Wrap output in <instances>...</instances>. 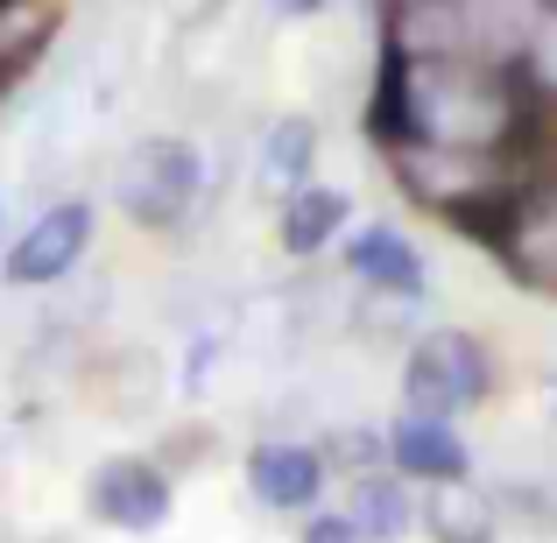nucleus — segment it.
<instances>
[{
	"instance_id": "f257e3e1",
	"label": "nucleus",
	"mask_w": 557,
	"mask_h": 543,
	"mask_svg": "<svg viewBox=\"0 0 557 543\" xmlns=\"http://www.w3.org/2000/svg\"><path fill=\"white\" fill-rule=\"evenodd\" d=\"M550 113L522 92L508 64H473V57H403L381 42V64L368 85V141L374 156L395 141H437V149H530L544 141Z\"/></svg>"
},
{
	"instance_id": "f03ea898",
	"label": "nucleus",
	"mask_w": 557,
	"mask_h": 543,
	"mask_svg": "<svg viewBox=\"0 0 557 543\" xmlns=\"http://www.w3.org/2000/svg\"><path fill=\"white\" fill-rule=\"evenodd\" d=\"M502 381L494 367V346L466 325H437V332H417L403 346V409L409 417H466L480 409Z\"/></svg>"
},
{
	"instance_id": "7ed1b4c3",
	"label": "nucleus",
	"mask_w": 557,
	"mask_h": 543,
	"mask_svg": "<svg viewBox=\"0 0 557 543\" xmlns=\"http://www.w3.org/2000/svg\"><path fill=\"white\" fill-rule=\"evenodd\" d=\"M113 205H121V219L141 226V233L184 226V219L205 205V156H198V141L141 135L135 149L121 156V170H113Z\"/></svg>"
},
{
	"instance_id": "20e7f679",
	"label": "nucleus",
	"mask_w": 557,
	"mask_h": 543,
	"mask_svg": "<svg viewBox=\"0 0 557 543\" xmlns=\"http://www.w3.org/2000/svg\"><path fill=\"white\" fill-rule=\"evenodd\" d=\"M92 226H99L92 198L42 205V212L14 233V247L0 255V283H8V289H50V283H64V275L85 261V247H92Z\"/></svg>"
},
{
	"instance_id": "39448f33",
	"label": "nucleus",
	"mask_w": 557,
	"mask_h": 543,
	"mask_svg": "<svg viewBox=\"0 0 557 543\" xmlns=\"http://www.w3.org/2000/svg\"><path fill=\"white\" fill-rule=\"evenodd\" d=\"M85 508H92V522L127 530V536L163 530V516H170V466L163 459H135V452L99 459L92 473H85Z\"/></svg>"
},
{
	"instance_id": "423d86ee",
	"label": "nucleus",
	"mask_w": 557,
	"mask_h": 543,
	"mask_svg": "<svg viewBox=\"0 0 557 543\" xmlns=\"http://www.w3.org/2000/svg\"><path fill=\"white\" fill-rule=\"evenodd\" d=\"M508 275H516L530 297H550L557 304V170L544 163V177L522 190L516 219L502 226V240L487 247Z\"/></svg>"
},
{
	"instance_id": "0eeeda50",
	"label": "nucleus",
	"mask_w": 557,
	"mask_h": 543,
	"mask_svg": "<svg viewBox=\"0 0 557 543\" xmlns=\"http://www.w3.org/2000/svg\"><path fill=\"white\" fill-rule=\"evenodd\" d=\"M388 466L409 480V488H437V480H466L473 473V452H466L459 423L445 417H395L388 423Z\"/></svg>"
},
{
	"instance_id": "6e6552de",
	"label": "nucleus",
	"mask_w": 557,
	"mask_h": 543,
	"mask_svg": "<svg viewBox=\"0 0 557 543\" xmlns=\"http://www.w3.org/2000/svg\"><path fill=\"white\" fill-rule=\"evenodd\" d=\"M354 226V198L325 177H304L297 190H283V212H275V240H283L289 261H318L325 247L346 240Z\"/></svg>"
},
{
	"instance_id": "1a4fd4ad",
	"label": "nucleus",
	"mask_w": 557,
	"mask_h": 543,
	"mask_svg": "<svg viewBox=\"0 0 557 543\" xmlns=\"http://www.w3.org/2000/svg\"><path fill=\"white\" fill-rule=\"evenodd\" d=\"M247 488H255L261 508H318V494H325V459H318V445H304V437H261L255 452H247Z\"/></svg>"
},
{
	"instance_id": "9d476101",
	"label": "nucleus",
	"mask_w": 557,
	"mask_h": 543,
	"mask_svg": "<svg viewBox=\"0 0 557 543\" xmlns=\"http://www.w3.org/2000/svg\"><path fill=\"white\" fill-rule=\"evenodd\" d=\"M346 275H354L360 289H374V297H409L417 304L423 297V255L409 247V233H395V226H346Z\"/></svg>"
},
{
	"instance_id": "9b49d317",
	"label": "nucleus",
	"mask_w": 557,
	"mask_h": 543,
	"mask_svg": "<svg viewBox=\"0 0 557 543\" xmlns=\"http://www.w3.org/2000/svg\"><path fill=\"white\" fill-rule=\"evenodd\" d=\"M417 522H423L431 543H494L502 536V508H494V494L473 488V473L437 480V488L417 502Z\"/></svg>"
},
{
	"instance_id": "f8f14e48",
	"label": "nucleus",
	"mask_w": 557,
	"mask_h": 543,
	"mask_svg": "<svg viewBox=\"0 0 557 543\" xmlns=\"http://www.w3.org/2000/svg\"><path fill=\"white\" fill-rule=\"evenodd\" d=\"M346 516H354V530L368 543H395V536L417 530V488H409L395 466H388V473H360Z\"/></svg>"
},
{
	"instance_id": "ddd939ff",
	"label": "nucleus",
	"mask_w": 557,
	"mask_h": 543,
	"mask_svg": "<svg viewBox=\"0 0 557 543\" xmlns=\"http://www.w3.org/2000/svg\"><path fill=\"white\" fill-rule=\"evenodd\" d=\"M318 121L311 113H275L269 127H261V149H255V170H261V184H275V190H297L304 177H311V163H318Z\"/></svg>"
},
{
	"instance_id": "4468645a",
	"label": "nucleus",
	"mask_w": 557,
	"mask_h": 543,
	"mask_svg": "<svg viewBox=\"0 0 557 543\" xmlns=\"http://www.w3.org/2000/svg\"><path fill=\"white\" fill-rule=\"evenodd\" d=\"M64 0H0V71H28L50 50Z\"/></svg>"
},
{
	"instance_id": "2eb2a0df",
	"label": "nucleus",
	"mask_w": 557,
	"mask_h": 543,
	"mask_svg": "<svg viewBox=\"0 0 557 543\" xmlns=\"http://www.w3.org/2000/svg\"><path fill=\"white\" fill-rule=\"evenodd\" d=\"M318 459H325V480H360V473H381V459H388V437H381V423H325V437H318Z\"/></svg>"
},
{
	"instance_id": "dca6fc26",
	"label": "nucleus",
	"mask_w": 557,
	"mask_h": 543,
	"mask_svg": "<svg viewBox=\"0 0 557 543\" xmlns=\"http://www.w3.org/2000/svg\"><path fill=\"white\" fill-rule=\"evenodd\" d=\"M516 78L544 113H557V0H544V14L530 22V42H522V57H516Z\"/></svg>"
},
{
	"instance_id": "f3484780",
	"label": "nucleus",
	"mask_w": 557,
	"mask_h": 543,
	"mask_svg": "<svg viewBox=\"0 0 557 543\" xmlns=\"http://www.w3.org/2000/svg\"><path fill=\"white\" fill-rule=\"evenodd\" d=\"M297 543H368V536L354 530V516H311L297 530Z\"/></svg>"
},
{
	"instance_id": "a211bd4d",
	"label": "nucleus",
	"mask_w": 557,
	"mask_h": 543,
	"mask_svg": "<svg viewBox=\"0 0 557 543\" xmlns=\"http://www.w3.org/2000/svg\"><path fill=\"white\" fill-rule=\"evenodd\" d=\"M163 8L177 14V22H190V28H198V22H212V14H219V0H163Z\"/></svg>"
},
{
	"instance_id": "6ab92c4d",
	"label": "nucleus",
	"mask_w": 557,
	"mask_h": 543,
	"mask_svg": "<svg viewBox=\"0 0 557 543\" xmlns=\"http://www.w3.org/2000/svg\"><path fill=\"white\" fill-rule=\"evenodd\" d=\"M275 14H289V22H311V14H325L332 0H269Z\"/></svg>"
},
{
	"instance_id": "aec40b11",
	"label": "nucleus",
	"mask_w": 557,
	"mask_h": 543,
	"mask_svg": "<svg viewBox=\"0 0 557 543\" xmlns=\"http://www.w3.org/2000/svg\"><path fill=\"white\" fill-rule=\"evenodd\" d=\"M395 8H403V0H374V14H395Z\"/></svg>"
}]
</instances>
